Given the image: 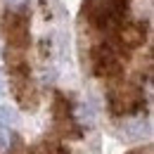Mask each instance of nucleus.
Here are the masks:
<instances>
[{
    "label": "nucleus",
    "instance_id": "0eeeda50",
    "mask_svg": "<svg viewBox=\"0 0 154 154\" xmlns=\"http://www.w3.org/2000/svg\"><path fill=\"white\" fill-rule=\"evenodd\" d=\"M29 7V0H7V10L12 14H24Z\"/></svg>",
    "mask_w": 154,
    "mask_h": 154
},
{
    "label": "nucleus",
    "instance_id": "20e7f679",
    "mask_svg": "<svg viewBox=\"0 0 154 154\" xmlns=\"http://www.w3.org/2000/svg\"><path fill=\"white\" fill-rule=\"evenodd\" d=\"M145 43V29L142 26H119V45H123V48H137V45H142Z\"/></svg>",
    "mask_w": 154,
    "mask_h": 154
},
{
    "label": "nucleus",
    "instance_id": "f03ea898",
    "mask_svg": "<svg viewBox=\"0 0 154 154\" xmlns=\"http://www.w3.org/2000/svg\"><path fill=\"white\" fill-rule=\"evenodd\" d=\"M90 62H93V71L97 76H116L121 74V59L119 52L112 45H95L90 50Z\"/></svg>",
    "mask_w": 154,
    "mask_h": 154
},
{
    "label": "nucleus",
    "instance_id": "39448f33",
    "mask_svg": "<svg viewBox=\"0 0 154 154\" xmlns=\"http://www.w3.org/2000/svg\"><path fill=\"white\" fill-rule=\"evenodd\" d=\"M31 154H66V149H64L59 142H52V140H43V142H38V145L31 149Z\"/></svg>",
    "mask_w": 154,
    "mask_h": 154
},
{
    "label": "nucleus",
    "instance_id": "1a4fd4ad",
    "mask_svg": "<svg viewBox=\"0 0 154 154\" xmlns=\"http://www.w3.org/2000/svg\"><path fill=\"white\" fill-rule=\"evenodd\" d=\"M2 93H5V76L0 74V95H2Z\"/></svg>",
    "mask_w": 154,
    "mask_h": 154
},
{
    "label": "nucleus",
    "instance_id": "423d86ee",
    "mask_svg": "<svg viewBox=\"0 0 154 154\" xmlns=\"http://www.w3.org/2000/svg\"><path fill=\"white\" fill-rule=\"evenodd\" d=\"M14 123H17V114H14L10 107H0V126L12 128Z\"/></svg>",
    "mask_w": 154,
    "mask_h": 154
},
{
    "label": "nucleus",
    "instance_id": "6e6552de",
    "mask_svg": "<svg viewBox=\"0 0 154 154\" xmlns=\"http://www.w3.org/2000/svg\"><path fill=\"white\" fill-rule=\"evenodd\" d=\"M7 147H10V128L0 126V152L7 149Z\"/></svg>",
    "mask_w": 154,
    "mask_h": 154
},
{
    "label": "nucleus",
    "instance_id": "7ed1b4c3",
    "mask_svg": "<svg viewBox=\"0 0 154 154\" xmlns=\"http://www.w3.org/2000/svg\"><path fill=\"white\" fill-rule=\"evenodd\" d=\"M109 104L114 114H133L142 104V93L131 85H119L109 93Z\"/></svg>",
    "mask_w": 154,
    "mask_h": 154
},
{
    "label": "nucleus",
    "instance_id": "f257e3e1",
    "mask_svg": "<svg viewBox=\"0 0 154 154\" xmlns=\"http://www.w3.org/2000/svg\"><path fill=\"white\" fill-rule=\"evenodd\" d=\"M83 12L88 21L100 31L119 29L126 19L128 0H83Z\"/></svg>",
    "mask_w": 154,
    "mask_h": 154
}]
</instances>
